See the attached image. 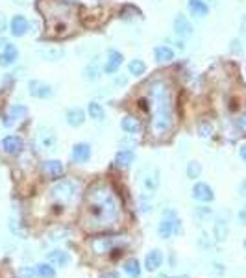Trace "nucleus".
I'll list each match as a JSON object with an SVG mask.
<instances>
[{"label":"nucleus","mask_w":246,"mask_h":278,"mask_svg":"<svg viewBox=\"0 0 246 278\" xmlns=\"http://www.w3.org/2000/svg\"><path fill=\"white\" fill-rule=\"evenodd\" d=\"M122 204L118 195L106 184H94L86 195L84 226L87 230H113L120 224Z\"/></svg>","instance_id":"f257e3e1"},{"label":"nucleus","mask_w":246,"mask_h":278,"mask_svg":"<svg viewBox=\"0 0 246 278\" xmlns=\"http://www.w3.org/2000/svg\"><path fill=\"white\" fill-rule=\"evenodd\" d=\"M144 109L150 113L148 130L154 137L161 139L172 132L176 124V109H174V91L168 80L160 78L148 85Z\"/></svg>","instance_id":"f03ea898"},{"label":"nucleus","mask_w":246,"mask_h":278,"mask_svg":"<svg viewBox=\"0 0 246 278\" xmlns=\"http://www.w3.org/2000/svg\"><path fill=\"white\" fill-rule=\"evenodd\" d=\"M44 17V30L52 39H65L78 28V15L67 0H44L39 6Z\"/></svg>","instance_id":"7ed1b4c3"},{"label":"nucleus","mask_w":246,"mask_h":278,"mask_svg":"<svg viewBox=\"0 0 246 278\" xmlns=\"http://www.w3.org/2000/svg\"><path fill=\"white\" fill-rule=\"evenodd\" d=\"M80 193V184L78 180L74 178H63V180H58L50 188V197L62 206H67L70 204L76 197Z\"/></svg>","instance_id":"20e7f679"},{"label":"nucleus","mask_w":246,"mask_h":278,"mask_svg":"<svg viewBox=\"0 0 246 278\" xmlns=\"http://www.w3.org/2000/svg\"><path fill=\"white\" fill-rule=\"evenodd\" d=\"M30 115V108L26 104H12L10 108L2 115V126L4 128H13L20 124L26 117Z\"/></svg>","instance_id":"39448f33"},{"label":"nucleus","mask_w":246,"mask_h":278,"mask_svg":"<svg viewBox=\"0 0 246 278\" xmlns=\"http://www.w3.org/2000/svg\"><path fill=\"white\" fill-rule=\"evenodd\" d=\"M126 239L124 237H108V236H100V237H92L91 239V248L92 252L96 254H108L111 250L118 252V248L126 245Z\"/></svg>","instance_id":"423d86ee"},{"label":"nucleus","mask_w":246,"mask_h":278,"mask_svg":"<svg viewBox=\"0 0 246 278\" xmlns=\"http://www.w3.org/2000/svg\"><path fill=\"white\" fill-rule=\"evenodd\" d=\"M180 230H182L180 228V219L176 217V213H174L172 210H166L165 217L161 219L160 226H158V234H160V237L168 239L174 232H180Z\"/></svg>","instance_id":"0eeeda50"},{"label":"nucleus","mask_w":246,"mask_h":278,"mask_svg":"<svg viewBox=\"0 0 246 278\" xmlns=\"http://www.w3.org/2000/svg\"><path fill=\"white\" fill-rule=\"evenodd\" d=\"M56 145H58V133L52 130L50 126H41L37 130V147L41 151L52 152L56 151Z\"/></svg>","instance_id":"6e6552de"},{"label":"nucleus","mask_w":246,"mask_h":278,"mask_svg":"<svg viewBox=\"0 0 246 278\" xmlns=\"http://www.w3.org/2000/svg\"><path fill=\"white\" fill-rule=\"evenodd\" d=\"M172 32L178 39H187V37L192 36L194 28H192L191 21L185 13H176V17L172 19Z\"/></svg>","instance_id":"1a4fd4ad"},{"label":"nucleus","mask_w":246,"mask_h":278,"mask_svg":"<svg viewBox=\"0 0 246 278\" xmlns=\"http://www.w3.org/2000/svg\"><path fill=\"white\" fill-rule=\"evenodd\" d=\"M28 93H30L34 98H50L54 97V85H50L48 82H43V80H30L28 82Z\"/></svg>","instance_id":"9d476101"},{"label":"nucleus","mask_w":246,"mask_h":278,"mask_svg":"<svg viewBox=\"0 0 246 278\" xmlns=\"http://www.w3.org/2000/svg\"><path fill=\"white\" fill-rule=\"evenodd\" d=\"M10 34H12V37H15V39H18V37H24L28 32H30V21H28V17L26 15H20V13H17V15H13L12 19H10Z\"/></svg>","instance_id":"9b49d317"},{"label":"nucleus","mask_w":246,"mask_h":278,"mask_svg":"<svg viewBox=\"0 0 246 278\" xmlns=\"http://www.w3.org/2000/svg\"><path fill=\"white\" fill-rule=\"evenodd\" d=\"M0 151L8 154V156H18L20 152L24 151V141L18 135H6L0 141Z\"/></svg>","instance_id":"f8f14e48"},{"label":"nucleus","mask_w":246,"mask_h":278,"mask_svg":"<svg viewBox=\"0 0 246 278\" xmlns=\"http://www.w3.org/2000/svg\"><path fill=\"white\" fill-rule=\"evenodd\" d=\"M122 63H124L122 52H118V50H115V49H110L108 50V60H106V63L102 65V73L117 74L118 69L122 67Z\"/></svg>","instance_id":"ddd939ff"},{"label":"nucleus","mask_w":246,"mask_h":278,"mask_svg":"<svg viewBox=\"0 0 246 278\" xmlns=\"http://www.w3.org/2000/svg\"><path fill=\"white\" fill-rule=\"evenodd\" d=\"M18 56H20V52H18L17 45L6 43L4 49L0 50V67H2V69H10V67H13L18 61Z\"/></svg>","instance_id":"4468645a"},{"label":"nucleus","mask_w":246,"mask_h":278,"mask_svg":"<svg viewBox=\"0 0 246 278\" xmlns=\"http://www.w3.org/2000/svg\"><path fill=\"white\" fill-rule=\"evenodd\" d=\"M41 173H43L46 178H52V180H58L65 175V165L60 162V160H46L41 164Z\"/></svg>","instance_id":"2eb2a0df"},{"label":"nucleus","mask_w":246,"mask_h":278,"mask_svg":"<svg viewBox=\"0 0 246 278\" xmlns=\"http://www.w3.org/2000/svg\"><path fill=\"white\" fill-rule=\"evenodd\" d=\"M192 199L198 200V202L208 204V202H213V200H215V191H213V188H211L210 184L198 182V184H194V188H192Z\"/></svg>","instance_id":"dca6fc26"},{"label":"nucleus","mask_w":246,"mask_h":278,"mask_svg":"<svg viewBox=\"0 0 246 278\" xmlns=\"http://www.w3.org/2000/svg\"><path fill=\"white\" fill-rule=\"evenodd\" d=\"M91 156H92V149L89 143L80 141V143L72 145V151H70V160L72 162H76V164H87L91 160Z\"/></svg>","instance_id":"f3484780"},{"label":"nucleus","mask_w":246,"mask_h":278,"mask_svg":"<svg viewBox=\"0 0 246 278\" xmlns=\"http://www.w3.org/2000/svg\"><path fill=\"white\" fill-rule=\"evenodd\" d=\"M187 10L192 17L204 19L210 15V2L208 0H187Z\"/></svg>","instance_id":"a211bd4d"},{"label":"nucleus","mask_w":246,"mask_h":278,"mask_svg":"<svg viewBox=\"0 0 246 278\" xmlns=\"http://www.w3.org/2000/svg\"><path fill=\"white\" fill-rule=\"evenodd\" d=\"M86 111L82 108H78V106H72V108L67 109V113H65V122H67L68 126L72 128H78L82 126L84 122H86Z\"/></svg>","instance_id":"6ab92c4d"},{"label":"nucleus","mask_w":246,"mask_h":278,"mask_svg":"<svg viewBox=\"0 0 246 278\" xmlns=\"http://www.w3.org/2000/svg\"><path fill=\"white\" fill-rule=\"evenodd\" d=\"M141 184H142V188L146 189V191H150V193L158 191V188H160V171L154 169V167L148 169L146 173L142 175Z\"/></svg>","instance_id":"aec40b11"},{"label":"nucleus","mask_w":246,"mask_h":278,"mask_svg":"<svg viewBox=\"0 0 246 278\" xmlns=\"http://www.w3.org/2000/svg\"><path fill=\"white\" fill-rule=\"evenodd\" d=\"M120 128H122V132L130 133V135H137L142 130V122L136 115H124L120 121Z\"/></svg>","instance_id":"412c9836"},{"label":"nucleus","mask_w":246,"mask_h":278,"mask_svg":"<svg viewBox=\"0 0 246 278\" xmlns=\"http://www.w3.org/2000/svg\"><path fill=\"white\" fill-rule=\"evenodd\" d=\"M134 162H136V152L130 151V149H120V151L115 154V165H117V167L126 169V167H132Z\"/></svg>","instance_id":"4be33fe9"},{"label":"nucleus","mask_w":246,"mask_h":278,"mask_svg":"<svg viewBox=\"0 0 246 278\" xmlns=\"http://www.w3.org/2000/svg\"><path fill=\"white\" fill-rule=\"evenodd\" d=\"M163 263V252L154 248V250H150L146 254V258H144V267H146V271H158Z\"/></svg>","instance_id":"5701e85b"},{"label":"nucleus","mask_w":246,"mask_h":278,"mask_svg":"<svg viewBox=\"0 0 246 278\" xmlns=\"http://www.w3.org/2000/svg\"><path fill=\"white\" fill-rule=\"evenodd\" d=\"M174 50L168 45H158L154 49V60L158 63H170L174 60Z\"/></svg>","instance_id":"b1692460"},{"label":"nucleus","mask_w":246,"mask_h":278,"mask_svg":"<svg viewBox=\"0 0 246 278\" xmlns=\"http://www.w3.org/2000/svg\"><path fill=\"white\" fill-rule=\"evenodd\" d=\"M46 260L48 263L56 267H65L68 265V261H70V256H68L65 250H52V252L46 254Z\"/></svg>","instance_id":"393cba45"},{"label":"nucleus","mask_w":246,"mask_h":278,"mask_svg":"<svg viewBox=\"0 0 246 278\" xmlns=\"http://www.w3.org/2000/svg\"><path fill=\"white\" fill-rule=\"evenodd\" d=\"M100 74H102V69L98 67L96 61H91L89 65L82 69V78L86 80V82H96L100 78Z\"/></svg>","instance_id":"a878e982"},{"label":"nucleus","mask_w":246,"mask_h":278,"mask_svg":"<svg viewBox=\"0 0 246 278\" xmlns=\"http://www.w3.org/2000/svg\"><path fill=\"white\" fill-rule=\"evenodd\" d=\"M37 54L46 61H60V60H63L65 50H63L62 47H50V49H39L37 50Z\"/></svg>","instance_id":"bb28decb"},{"label":"nucleus","mask_w":246,"mask_h":278,"mask_svg":"<svg viewBox=\"0 0 246 278\" xmlns=\"http://www.w3.org/2000/svg\"><path fill=\"white\" fill-rule=\"evenodd\" d=\"M87 115L91 117L92 121L100 122V121H104L106 119V109H104V106L98 102V100H91V102L87 104Z\"/></svg>","instance_id":"cd10ccee"},{"label":"nucleus","mask_w":246,"mask_h":278,"mask_svg":"<svg viewBox=\"0 0 246 278\" xmlns=\"http://www.w3.org/2000/svg\"><path fill=\"white\" fill-rule=\"evenodd\" d=\"M144 73H146V63H144L141 58H134V60L128 61V74L139 78V76H142Z\"/></svg>","instance_id":"c85d7f7f"},{"label":"nucleus","mask_w":246,"mask_h":278,"mask_svg":"<svg viewBox=\"0 0 246 278\" xmlns=\"http://www.w3.org/2000/svg\"><path fill=\"white\" fill-rule=\"evenodd\" d=\"M118 17L122 19V21H134V19H141L142 13L139 8L132 6V4H126V6H122V10L118 13Z\"/></svg>","instance_id":"c756f323"},{"label":"nucleus","mask_w":246,"mask_h":278,"mask_svg":"<svg viewBox=\"0 0 246 278\" xmlns=\"http://www.w3.org/2000/svg\"><path fill=\"white\" fill-rule=\"evenodd\" d=\"M124 272L128 274L130 278H139L141 276V267H139V261L136 258H132L124 263Z\"/></svg>","instance_id":"7c9ffc66"},{"label":"nucleus","mask_w":246,"mask_h":278,"mask_svg":"<svg viewBox=\"0 0 246 278\" xmlns=\"http://www.w3.org/2000/svg\"><path fill=\"white\" fill-rule=\"evenodd\" d=\"M36 274L41 278H56V269L52 263H39L36 265Z\"/></svg>","instance_id":"2f4dec72"},{"label":"nucleus","mask_w":246,"mask_h":278,"mask_svg":"<svg viewBox=\"0 0 246 278\" xmlns=\"http://www.w3.org/2000/svg\"><path fill=\"white\" fill-rule=\"evenodd\" d=\"M185 173H187V176H189L191 180H196V178H200V175H202V164L196 162V160H192V162L187 164Z\"/></svg>","instance_id":"473e14b6"},{"label":"nucleus","mask_w":246,"mask_h":278,"mask_svg":"<svg viewBox=\"0 0 246 278\" xmlns=\"http://www.w3.org/2000/svg\"><path fill=\"white\" fill-rule=\"evenodd\" d=\"M215 132V126L211 121H200L198 122V135L200 137H211Z\"/></svg>","instance_id":"72a5a7b5"},{"label":"nucleus","mask_w":246,"mask_h":278,"mask_svg":"<svg viewBox=\"0 0 246 278\" xmlns=\"http://www.w3.org/2000/svg\"><path fill=\"white\" fill-rule=\"evenodd\" d=\"M215 237L218 241H224L226 237H228V224L224 223V221H216L215 224Z\"/></svg>","instance_id":"f704fd0d"},{"label":"nucleus","mask_w":246,"mask_h":278,"mask_svg":"<svg viewBox=\"0 0 246 278\" xmlns=\"http://www.w3.org/2000/svg\"><path fill=\"white\" fill-rule=\"evenodd\" d=\"M128 80H130V74H118L113 78V87H117V89H120V87H126L128 85Z\"/></svg>","instance_id":"c9c22d12"},{"label":"nucleus","mask_w":246,"mask_h":278,"mask_svg":"<svg viewBox=\"0 0 246 278\" xmlns=\"http://www.w3.org/2000/svg\"><path fill=\"white\" fill-rule=\"evenodd\" d=\"M230 50H232V54H237V56H240L242 54V41H240L239 37H235V39H232L230 41Z\"/></svg>","instance_id":"e433bc0d"},{"label":"nucleus","mask_w":246,"mask_h":278,"mask_svg":"<svg viewBox=\"0 0 246 278\" xmlns=\"http://www.w3.org/2000/svg\"><path fill=\"white\" fill-rule=\"evenodd\" d=\"M8 28H10V21H8V17L4 13H0V36H2Z\"/></svg>","instance_id":"4c0bfd02"},{"label":"nucleus","mask_w":246,"mask_h":278,"mask_svg":"<svg viewBox=\"0 0 246 278\" xmlns=\"http://www.w3.org/2000/svg\"><path fill=\"white\" fill-rule=\"evenodd\" d=\"M36 276V271L30 269V267H22L20 269V278H34Z\"/></svg>","instance_id":"58836bf2"},{"label":"nucleus","mask_w":246,"mask_h":278,"mask_svg":"<svg viewBox=\"0 0 246 278\" xmlns=\"http://www.w3.org/2000/svg\"><path fill=\"white\" fill-rule=\"evenodd\" d=\"M240 36H242V41L246 43V15H242L240 19Z\"/></svg>","instance_id":"ea45409f"},{"label":"nucleus","mask_w":246,"mask_h":278,"mask_svg":"<svg viewBox=\"0 0 246 278\" xmlns=\"http://www.w3.org/2000/svg\"><path fill=\"white\" fill-rule=\"evenodd\" d=\"M237 126L242 128V130H246V111L239 115V119H237Z\"/></svg>","instance_id":"a19ab883"},{"label":"nucleus","mask_w":246,"mask_h":278,"mask_svg":"<svg viewBox=\"0 0 246 278\" xmlns=\"http://www.w3.org/2000/svg\"><path fill=\"white\" fill-rule=\"evenodd\" d=\"M239 156H240V160L246 164V145H240V149H239Z\"/></svg>","instance_id":"79ce46f5"},{"label":"nucleus","mask_w":246,"mask_h":278,"mask_svg":"<svg viewBox=\"0 0 246 278\" xmlns=\"http://www.w3.org/2000/svg\"><path fill=\"white\" fill-rule=\"evenodd\" d=\"M239 221L242 224H246V208H242V210L239 212Z\"/></svg>","instance_id":"37998d69"},{"label":"nucleus","mask_w":246,"mask_h":278,"mask_svg":"<svg viewBox=\"0 0 246 278\" xmlns=\"http://www.w3.org/2000/svg\"><path fill=\"white\" fill-rule=\"evenodd\" d=\"M102 278H120V276H118V272H106V274H102Z\"/></svg>","instance_id":"c03bdc74"},{"label":"nucleus","mask_w":246,"mask_h":278,"mask_svg":"<svg viewBox=\"0 0 246 278\" xmlns=\"http://www.w3.org/2000/svg\"><path fill=\"white\" fill-rule=\"evenodd\" d=\"M6 39H4V37H0V50H2V49H4V45H6Z\"/></svg>","instance_id":"a18cd8bd"},{"label":"nucleus","mask_w":246,"mask_h":278,"mask_svg":"<svg viewBox=\"0 0 246 278\" xmlns=\"http://www.w3.org/2000/svg\"><path fill=\"white\" fill-rule=\"evenodd\" d=\"M17 4H26V0H15Z\"/></svg>","instance_id":"49530a36"},{"label":"nucleus","mask_w":246,"mask_h":278,"mask_svg":"<svg viewBox=\"0 0 246 278\" xmlns=\"http://www.w3.org/2000/svg\"><path fill=\"white\" fill-rule=\"evenodd\" d=\"M170 278H189V276H170Z\"/></svg>","instance_id":"de8ad7c7"},{"label":"nucleus","mask_w":246,"mask_h":278,"mask_svg":"<svg viewBox=\"0 0 246 278\" xmlns=\"http://www.w3.org/2000/svg\"><path fill=\"white\" fill-rule=\"evenodd\" d=\"M67 2H70V4H72V2H78V0H67Z\"/></svg>","instance_id":"09e8293b"},{"label":"nucleus","mask_w":246,"mask_h":278,"mask_svg":"<svg viewBox=\"0 0 246 278\" xmlns=\"http://www.w3.org/2000/svg\"><path fill=\"white\" fill-rule=\"evenodd\" d=\"M244 74H246V65H244Z\"/></svg>","instance_id":"8fccbe9b"},{"label":"nucleus","mask_w":246,"mask_h":278,"mask_svg":"<svg viewBox=\"0 0 246 278\" xmlns=\"http://www.w3.org/2000/svg\"><path fill=\"white\" fill-rule=\"evenodd\" d=\"M244 247H246V239H244Z\"/></svg>","instance_id":"3c124183"}]
</instances>
